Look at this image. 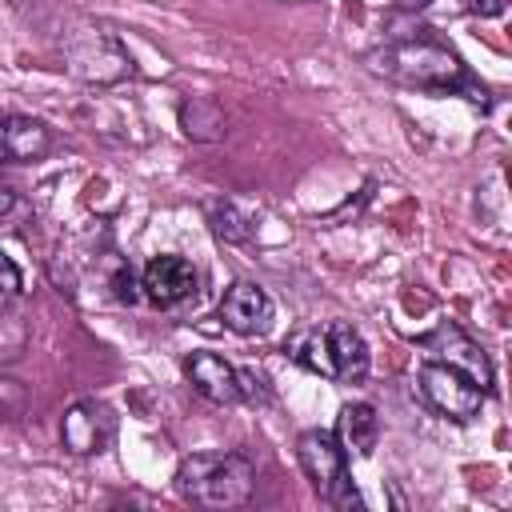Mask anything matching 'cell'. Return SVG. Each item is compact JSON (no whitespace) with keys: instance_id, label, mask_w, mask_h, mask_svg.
<instances>
[{"instance_id":"10","label":"cell","mask_w":512,"mask_h":512,"mask_svg":"<svg viewBox=\"0 0 512 512\" xmlns=\"http://www.w3.org/2000/svg\"><path fill=\"white\" fill-rule=\"evenodd\" d=\"M196 268L192 260L184 256H152L144 264V276H140V292L156 304V308H176L184 300L196 296Z\"/></svg>"},{"instance_id":"14","label":"cell","mask_w":512,"mask_h":512,"mask_svg":"<svg viewBox=\"0 0 512 512\" xmlns=\"http://www.w3.org/2000/svg\"><path fill=\"white\" fill-rule=\"evenodd\" d=\"M180 128H184L188 140H196V144H212V140L224 136L228 120H224V108H220L212 96H192V100L180 104Z\"/></svg>"},{"instance_id":"20","label":"cell","mask_w":512,"mask_h":512,"mask_svg":"<svg viewBox=\"0 0 512 512\" xmlns=\"http://www.w3.org/2000/svg\"><path fill=\"white\" fill-rule=\"evenodd\" d=\"M468 8H472V12H480V16H500V12L508 8V0H472Z\"/></svg>"},{"instance_id":"12","label":"cell","mask_w":512,"mask_h":512,"mask_svg":"<svg viewBox=\"0 0 512 512\" xmlns=\"http://www.w3.org/2000/svg\"><path fill=\"white\" fill-rule=\"evenodd\" d=\"M184 376L192 384V392L208 404H240V380L236 368L216 356V352H188L184 356Z\"/></svg>"},{"instance_id":"5","label":"cell","mask_w":512,"mask_h":512,"mask_svg":"<svg viewBox=\"0 0 512 512\" xmlns=\"http://www.w3.org/2000/svg\"><path fill=\"white\" fill-rule=\"evenodd\" d=\"M416 392L436 416H444L452 424H468L472 416H480V408L488 400V392L472 376H464L460 368L440 364V360H424L416 368Z\"/></svg>"},{"instance_id":"8","label":"cell","mask_w":512,"mask_h":512,"mask_svg":"<svg viewBox=\"0 0 512 512\" xmlns=\"http://www.w3.org/2000/svg\"><path fill=\"white\" fill-rule=\"evenodd\" d=\"M116 436V416L104 400H76L64 416H60V440L72 456H96L112 444Z\"/></svg>"},{"instance_id":"2","label":"cell","mask_w":512,"mask_h":512,"mask_svg":"<svg viewBox=\"0 0 512 512\" xmlns=\"http://www.w3.org/2000/svg\"><path fill=\"white\" fill-rule=\"evenodd\" d=\"M176 492L208 512L240 508L256 492V464L244 452H192L176 468Z\"/></svg>"},{"instance_id":"17","label":"cell","mask_w":512,"mask_h":512,"mask_svg":"<svg viewBox=\"0 0 512 512\" xmlns=\"http://www.w3.org/2000/svg\"><path fill=\"white\" fill-rule=\"evenodd\" d=\"M112 292H116L120 304H136V300L144 296L140 284H136V276H132V268H120V272L112 276Z\"/></svg>"},{"instance_id":"18","label":"cell","mask_w":512,"mask_h":512,"mask_svg":"<svg viewBox=\"0 0 512 512\" xmlns=\"http://www.w3.org/2000/svg\"><path fill=\"white\" fill-rule=\"evenodd\" d=\"M20 292V268L0 252V304H8Z\"/></svg>"},{"instance_id":"13","label":"cell","mask_w":512,"mask_h":512,"mask_svg":"<svg viewBox=\"0 0 512 512\" xmlns=\"http://www.w3.org/2000/svg\"><path fill=\"white\" fill-rule=\"evenodd\" d=\"M336 440L348 456H360L368 460L376 452V440H380V416L368 400H348L340 404V416H336Z\"/></svg>"},{"instance_id":"7","label":"cell","mask_w":512,"mask_h":512,"mask_svg":"<svg viewBox=\"0 0 512 512\" xmlns=\"http://www.w3.org/2000/svg\"><path fill=\"white\" fill-rule=\"evenodd\" d=\"M416 344L428 352V360L452 364V368H460L464 376H472L484 392H492V360L484 356V348H480L464 328H456V324H440V328H432L428 336H420Z\"/></svg>"},{"instance_id":"9","label":"cell","mask_w":512,"mask_h":512,"mask_svg":"<svg viewBox=\"0 0 512 512\" xmlns=\"http://www.w3.org/2000/svg\"><path fill=\"white\" fill-rule=\"evenodd\" d=\"M220 320L236 336H264L276 320V304L256 280H232L220 296Z\"/></svg>"},{"instance_id":"6","label":"cell","mask_w":512,"mask_h":512,"mask_svg":"<svg viewBox=\"0 0 512 512\" xmlns=\"http://www.w3.org/2000/svg\"><path fill=\"white\" fill-rule=\"evenodd\" d=\"M64 56H68V72L88 84H116V80L132 76V60L124 52V44L112 32L92 28V24L68 36Z\"/></svg>"},{"instance_id":"19","label":"cell","mask_w":512,"mask_h":512,"mask_svg":"<svg viewBox=\"0 0 512 512\" xmlns=\"http://www.w3.org/2000/svg\"><path fill=\"white\" fill-rule=\"evenodd\" d=\"M12 208H16V188H12V184H8V176L0 172V216H8Z\"/></svg>"},{"instance_id":"16","label":"cell","mask_w":512,"mask_h":512,"mask_svg":"<svg viewBox=\"0 0 512 512\" xmlns=\"http://www.w3.org/2000/svg\"><path fill=\"white\" fill-rule=\"evenodd\" d=\"M236 380H240V400L248 404H264L268 400V380L252 368H236Z\"/></svg>"},{"instance_id":"1","label":"cell","mask_w":512,"mask_h":512,"mask_svg":"<svg viewBox=\"0 0 512 512\" xmlns=\"http://www.w3.org/2000/svg\"><path fill=\"white\" fill-rule=\"evenodd\" d=\"M376 68L408 88H420V92H468L472 100H484V88H476L464 60L432 36H412V40L388 44L376 56Z\"/></svg>"},{"instance_id":"11","label":"cell","mask_w":512,"mask_h":512,"mask_svg":"<svg viewBox=\"0 0 512 512\" xmlns=\"http://www.w3.org/2000/svg\"><path fill=\"white\" fill-rule=\"evenodd\" d=\"M52 152V128L36 116L0 112V164H36Z\"/></svg>"},{"instance_id":"15","label":"cell","mask_w":512,"mask_h":512,"mask_svg":"<svg viewBox=\"0 0 512 512\" xmlns=\"http://www.w3.org/2000/svg\"><path fill=\"white\" fill-rule=\"evenodd\" d=\"M208 224H212V232H216L224 244H244V240H252V232H256L252 212H244V208L232 204V200H212V204H208Z\"/></svg>"},{"instance_id":"3","label":"cell","mask_w":512,"mask_h":512,"mask_svg":"<svg viewBox=\"0 0 512 512\" xmlns=\"http://www.w3.org/2000/svg\"><path fill=\"white\" fill-rule=\"evenodd\" d=\"M284 352L300 368H308L324 380H336V384H360L368 376V364H372L364 336L348 320H324V324L300 328L284 344Z\"/></svg>"},{"instance_id":"4","label":"cell","mask_w":512,"mask_h":512,"mask_svg":"<svg viewBox=\"0 0 512 512\" xmlns=\"http://www.w3.org/2000/svg\"><path fill=\"white\" fill-rule=\"evenodd\" d=\"M296 460L308 476V484L316 488V496L324 504H336V508H360V492L352 488V476H348V452L340 448L336 432L328 428H308L296 436Z\"/></svg>"},{"instance_id":"21","label":"cell","mask_w":512,"mask_h":512,"mask_svg":"<svg viewBox=\"0 0 512 512\" xmlns=\"http://www.w3.org/2000/svg\"><path fill=\"white\" fill-rule=\"evenodd\" d=\"M8 4H24V0H8Z\"/></svg>"}]
</instances>
